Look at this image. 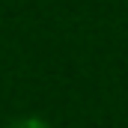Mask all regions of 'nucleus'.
Here are the masks:
<instances>
[{
	"label": "nucleus",
	"instance_id": "nucleus-1",
	"mask_svg": "<svg viewBox=\"0 0 128 128\" xmlns=\"http://www.w3.org/2000/svg\"><path fill=\"white\" fill-rule=\"evenodd\" d=\"M6 128H51L42 116H21V119H15V122H9Z\"/></svg>",
	"mask_w": 128,
	"mask_h": 128
}]
</instances>
